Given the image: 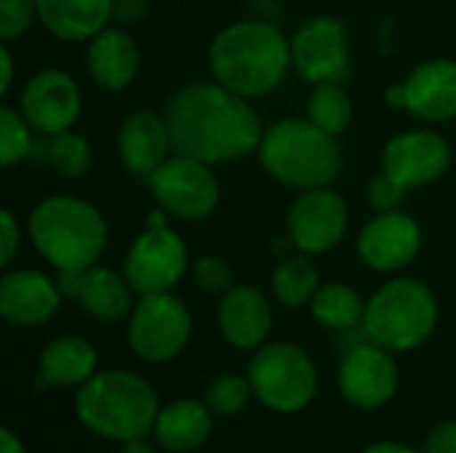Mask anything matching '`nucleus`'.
<instances>
[{"instance_id": "obj_20", "label": "nucleus", "mask_w": 456, "mask_h": 453, "mask_svg": "<svg viewBox=\"0 0 456 453\" xmlns=\"http://www.w3.org/2000/svg\"><path fill=\"white\" fill-rule=\"evenodd\" d=\"M216 323L222 339L235 350H259L267 344L273 331V307L270 299L248 283H235L227 294L219 296Z\"/></svg>"}, {"instance_id": "obj_37", "label": "nucleus", "mask_w": 456, "mask_h": 453, "mask_svg": "<svg viewBox=\"0 0 456 453\" xmlns=\"http://www.w3.org/2000/svg\"><path fill=\"white\" fill-rule=\"evenodd\" d=\"M425 453H456V422H441L430 430Z\"/></svg>"}, {"instance_id": "obj_10", "label": "nucleus", "mask_w": 456, "mask_h": 453, "mask_svg": "<svg viewBox=\"0 0 456 453\" xmlns=\"http://www.w3.org/2000/svg\"><path fill=\"white\" fill-rule=\"evenodd\" d=\"M147 184L155 206L176 222H206L222 198L214 166L176 152L147 179Z\"/></svg>"}, {"instance_id": "obj_38", "label": "nucleus", "mask_w": 456, "mask_h": 453, "mask_svg": "<svg viewBox=\"0 0 456 453\" xmlns=\"http://www.w3.org/2000/svg\"><path fill=\"white\" fill-rule=\"evenodd\" d=\"M13 75H16L13 53H11L8 43H3V45H0V93H8V91H11Z\"/></svg>"}, {"instance_id": "obj_31", "label": "nucleus", "mask_w": 456, "mask_h": 453, "mask_svg": "<svg viewBox=\"0 0 456 453\" xmlns=\"http://www.w3.org/2000/svg\"><path fill=\"white\" fill-rule=\"evenodd\" d=\"M254 398V387L248 382V376L240 374H219L208 382L206 387V406L216 414V417H235L240 414L248 400Z\"/></svg>"}, {"instance_id": "obj_26", "label": "nucleus", "mask_w": 456, "mask_h": 453, "mask_svg": "<svg viewBox=\"0 0 456 453\" xmlns=\"http://www.w3.org/2000/svg\"><path fill=\"white\" fill-rule=\"evenodd\" d=\"M321 286H323L321 270L315 267L313 256L302 254V251L281 259L270 275V291H273L275 302L289 307V310L310 307V302Z\"/></svg>"}, {"instance_id": "obj_24", "label": "nucleus", "mask_w": 456, "mask_h": 453, "mask_svg": "<svg viewBox=\"0 0 456 453\" xmlns=\"http://www.w3.org/2000/svg\"><path fill=\"white\" fill-rule=\"evenodd\" d=\"M214 433V411L206 400L182 398L160 409L152 438L160 449L171 453H190L206 446Z\"/></svg>"}, {"instance_id": "obj_14", "label": "nucleus", "mask_w": 456, "mask_h": 453, "mask_svg": "<svg viewBox=\"0 0 456 453\" xmlns=\"http://www.w3.org/2000/svg\"><path fill=\"white\" fill-rule=\"evenodd\" d=\"M19 109L35 133L53 136L69 131L77 123L83 93L69 72L59 67H43L24 83L19 93Z\"/></svg>"}, {"instance_id": "obj_27", "label": "nucleus", "mask_w": 456, "mask_h": 453, "mask_svg": "<svg viewBox=\"0 0 456 453\" xmlns=\"http://www.w3.org/2000/svg\"><path fill=\"white\" fill-rule=\"evenodd\" d=\"M310 312H313L315 323H321L323 328L353 331V328L363 326L366 302L353 286L334 280V283H323L318 288V294L310 302Z\"/></svg>"}, {"instance_id": "obj_1", "label": "nucleus", "mask_w": 456, "mask_h": 453, "mask_svg": "<svg viewBox=\"0 0 456 453\" xmlns=\"http://www.w3.org/2000/svg\"><path fill=\"white\" fill-rule=\"evenodd\" d=\"M163 117L168 123L174 152L208 166L235 163L254 155L265 133L251 101L214 77L179 85L166 99Z\"/></svg>"}, {"instance_id": "obj_5", "label": "nucleus", "mask_w": 456, "mask_h": 453, "mask_svg": "<svg viewBox=\"0 0 456 453\" xmlns=\"http://www.w3.org/2000/svg\"><path fill=\"white\" fill-rule=\"evenodd\" d=\"M256 155L278 184L297 192L331 187L342 174L339 136L318 128L307 117H283L267 125Z\"/></svg>"}, {"instance_id": "obj_25", "label": "nucleus", "mask_w": 456, "mask_h": 453, "mask_svg": "<svg viewBox=\"0 0 456 453\" xmlns=\"http://www.w3.org/2000/svg\"><path fill=\"white\" fill-rule=\"evenodd\" d=\"M99 366L96 347L75 334L53 336L37 355L43 387H83Z\"/></svg>"}, {"instance_id": "obj_2", "label": "nucleus", "mask_w": 456, "mask_h": 453, "mask_svg": "<svg viewBox=\"0 0 456 453\" xmlns=\"http://www.w3.org/2000/svg\"><path fill=\"white\" fill-rule=\"evenodd\" d=\"M208 69L216 83L254 101L275 93L291 64V40L265 19H240L222 27L208 45Z\"/></svg>"}, {"instance_id": "obj_7", "label": "nucleus", "mask_w": 456, "mask_h": 453, "mask_svg": "<svg viewBox=\"0 0 456 453\" xmlns=\"http://www.w3.org/2000/svg\"><path fill=\"white\" fill-rule=\"evenodd\" d=\"M246 376L254 398L278 414H297L318 395V368L294 342H267L254 350Z\"/></svg>"}, {"instance_id": "obj_15", "label": "nucleus", "mask_w": 456, "mask_h": 453, "mask_svg": "<svg viewBox=\"0 0 456 453\" xmlns=\"http://www.w3.org/2000/svg\"><path fill=\"white\" fill-rule=\"evenodd\" d=\"M422 227L406 211L374 214L355 238L358 259L382 275H395L414 264L422 251Z\"/></svg>"}, {"instance_id": "obj_21", "label": "nucleus", "mask_w": 456, "mask_h": 453, "mask_svg": "<svg viewBox=\"0 0 456 453\" xmlns=\"http://www.w3.org/2000/svg\"><path fill=\"white\" fill-rule=\"evenodd\" d=\"M86 67L91 80L102 91L107 93L126 91L142 69V53L134 35L118 24L104 27L86 45Z\"/></svg>"}, {"instance_id": "obj_41", "label": "nucleus", "mask_w": 456, "mask_h": 453, "mask_svg": "<svg viewBox=\"0 0 456 453\" xmlns=\"http://www.w3.org/2000/svg\"><path fill=\"white\" fill-rule=\"evenodd\" d=\"M385 101H387L390 107H395V109H406V85H403V83L390 85L387 93H385Z\"/></svg>"}, {"instance_id": "obj_36", "label": "nucleus", "mask_w": 456, "mask_h": 453, "mask_svg": "<svg viewBox=\"0 0 456 453\" xmlns=\"http://www.w3.org/2000/svg\"><path fill=\"white\" fill-rule=\"evenodd\" d=\"M152 13V0H115L112 3V21L118 27H139Z\"/></svg>"}, {"instance_id": "obj_30", "label": "nucleus", "mask_w": 456, "mask_h": 453, "mask_svg": "<svg viewBox=\"0 0 456 453\" xmlns=\"http://www.w3.org/2000/svg\"><path fill=\"white\" fill-rule=\"evenodd\" d=\"M35 147V128L27 123L21 109L3 104L0 107V163L5 168L27 160Z\"/></svg>"}, {"instance_id": "obj_11", "label": "nucleus", "mask_w": 456, "mask_h": 453, "mask_svg": "<svg viewBox=\"0 0 456 453\" xmlns=\"http://www.w3.org/2000/svg\"><path fill=\"white\" fill-rule=\"evenodd\" d=\"M350 227L347 200L334 187H315L299 192L286 214L289 243L310 256L329 254L342 243Z\"/></svg>"}, {"instance_id": "obj_17", "label": "nucleus", "mask_w": 456, "mask_h": 453, "mask_svg": "<svg viewBox=\"0 0 456 453\" xmlns=\"http://www.w3.org/2000/svg\"><path fill=\"white\" fill-rule=\"evenodd\" d=\"M59 280L48 278L40 270L19 267L5 270L0 278V315L16 328H37L53 320L61 307Z\"/></svg>"}, {"instance_id": "obj_28", "label": "nucleus", "mask_w": 456, "mask_h": 453, "mask_svg": "<svg viewBox=\"0 0 456 453\" xmlns=\"http://www.w3.org/2000/svg\"><path fill=\"white\" fill-rule=\"evenodd\" d=\"M355 117V104L342 85V80H323L313 83L307 96V120L318 128L342 136Z\"/></svg>"}, {"instance_id": "obj_35", "label": "nucleus", "mask_w": 456, "mask_h": 453, "mask_svg": "<svg viewBox=\"0 0 456 453\" xmlns=\"http://www.w3.org/2000/svg\"><path fill=\"white\" fill-rule=\"evenodd\" d=\"M19 251H21V222L16 219L13 211L5 208L0 214V264L8 267Z\"/></svg>"}, {"instance_id": "obj_34", "label": "nucleus", "mask_w": 456, "mask_h": 453, "mask_svg": "<svg viewBox=\"0 0 456 453\" xmlns=\"http://www.w3.org/2000/svg\"><path fill=\"white\" fill-rule=\"evenodd\" d=\"M406 187H401L395 179H390L385 171H379L371 184H369V203L374 208V214H385V211H398L403 198H406Z\"/></svg>"}, {"instance_id": "obj_42", "label": "nucleus", "mask_w": 456, "mask_h": 453, "mask_svg": "<svg viewBox=\"0 0 456 453\" xmlns=\"http://www.w3.org/2000/svg\"><path fill=\"white\" fill-rule=\"evenodd\" d=\"M120 453H158V451H155V446H152L147 438H139V441L120 443Z\"/></svg>"}, {"instance_id": "obj_29", "label": "nucleus", "mask_w": 456, "mask_h": 453, "mask_svg": "<svg viewBox=\"0 0 456 453\" xmlns=\"http://www.w3.org/2000/svg\"><path fill=\"white\" fill-rule=\"evenodd\" d=\"M45 160L56 171V176L75 182V179H83L91 171V166H94V150H91V144H88V139L83 133H75L69 128V131H61V133L48 136Z\"/></svg>"}, {"instance_id": "obj_32", "label": "nucleus", "mask_w": 456, "mask_h": 453, "mask_svg": "<svg viewBox=\"0 0 456 453\" xmlns=\"http://www.w3.org/2000/svg\"><path fill=\"white\" fill-rule=\"evenodd\" d=\"M190 272H192L195 286L203 294H208V296H222V294H227L235 286V280H232V264L224 256H219V254H203V256H198L192 262Z\"/></svg>"}, {"instance_id": "obj_22", "label": "nucleus", "mask_w": 456, "mask_h": 453, "mask_svg": "<svg viewBox=\"0 0 456 453\" xmlns=\"http://www.w3.org/2000/svg\"><path fill=\"white\" fill-rule=\"evenodd\" d=\"M406 85V112L425 123H449L456 117V61L428 59L417 64Z\"/></svg>"}, {"instance_id": "obj_13", "label": "nucleus", "mask_w": 456, "mask_h": 453, "mask_svg": "<svg viewBox=\"0 0 456 453\" xmlns=\"http://www.w3.org/2000/svg\"><path fill=\"white\" fill-rule=\"evenodd\" d=\"M452 160L454 152L449 139L430 128L395 133L382 150V171L406 190L436 184L449 174Z\"/></svg>"}, {"instance_id": "obj_40", "label": "nucleus", "mask_w": 456, "mask_h": 453, "mask_svg": "<svg viewBox=\"0 0 456 453\" xmlns=\"http://www.w3.org/2000/svg\"><path fill=\"white\" fill-rule=\"evenodd\" d=\"M363 453H425L411 449V446H403V443H393V441H385V443H374L369 446Z\"/></svg>"}, {"instance_id": "obj_16", "label": "nucleus", "mask_w": 456, "mask_h": 453, "mask_svg": "<svg viewBox=\"0 0 456 453\" xmlns=\"http://www.w3.org/2000/svg\"><path fill=\"white\" fill-rule=\"evenodd\" d=\"M393 355L369 339L350 347L337 374L342 398L363 411L387 406L398 392V363Z\"/></svg>"}, {"instance_id": "obj_19", "label": "nucleus", "mask_w": 456, "mask_h": 453, "mask_svg": "<svg viewBox=\"0 0 456 453\" xmlns=\"http://www.w3.org/2000/svg\"><path fill=\"white\" fill-rule=\"evenodd\" d=\"M171 155L174 144L163 112L139 107L123 117L118 128V158L128 174L150 179Z\"/></svg>"}, {"instance_id": "obj_33", "label": "nucleus", "mask_w": 456, "mask_h": 453, "mask_svg": "<svg viewBox=\"0 0 456 453\" xmlns=\"http://www.w3.org/2000/svg\"><path fill=\"white\" fill-rule=\"evenodd\" d=\"M37 19V0H0V40L13 43L24 37Z\"/></svg>"}, {"instance_id": "obj_18", "label": "nucleus", "mask_w": 456, "mask_h": 453, "mask_svg": "<svg viewBox=\"0 0 456 453\" xmlns=\"http://www.w3.org/2000/svg\"><path fill=\"white\" fill-rule=\"evenodd\" d=\"M64 299H75L83 312H88L99 323H118L134 310V288L128 278L110 267L94 264L83 272H61L56 275Z\"/></svg>"}, {"instance_id": "obj_8", "label": "nucleus", "mask_w": 456, "mask_h": 453, "mask_svg": "<svg viewBox=\"0 0 456 453\" xmlns=\"http://www.w3.org/2000/svg\"><path fill=\"white\" fill-rule=\"evenodd\" d=\"M168 214L155 208L147 216L144 230L134 238L123 259V275L128 278L136 296L168 294L190 272L192 259L184 238L171 230Z\"/></svg>"}, {"instance_id": "obj_39", "label": "nucleus", "mask_w": 456, "mask_h": 453, "mask_svg": "<svg viewBox=\"0 0 456 453\" xmlns=\"http://www.w3.org/2000/svg\"><path fill=\"white\" fill-rule=\"evenodd\" d=\"M0 453H27V449L13 430H3L0 433Z\"/></svg>"}, {"instance_id": "obj_12", "label": "nucleus", "mask_w": 456, "mask_h": 453, "mask_svg": "<svg viewBox=\"0 0 456 453\" xmlns=\"http://www.w3.org/2000/svg\"><path fill=\"white\" fill-rule=\"evenodd\" d=\"M291 64L310 85L345 80L350 72V37L342 19L329 13L307 19L291 37Z\"/></svg>"}, {"instance_id": "obj_4", "label": "nucleus", "mask_w": 456, "mask_h": 453, "mask_svg": "<svg viewBox=\"0 0 456 453\" xmlns=\"http://www.w3.org/2000/svg\"><path fill=\"white\" fill-rule=\"evenodd\" d=\"M80 425L107 441L128 443L150 438L160 414L155 387L126 368L96 371L75 395Z\"/></svg>"}, {"instance_id": "obj_23", "label": "nucleus", "mask_w": 456, "mask_h": 453, "mask_svg": "<svg viewBox=\"0 0 456 453\" xmlns=\"http://www.w3.org/2000/svg\"><path fill=\"white\" fill-rule=\"evenodd\" d=\"M115 0H37L40 24L64 43H88L112 24Z\"/></svg>"}, {"instance_id": "obj_3", "label": "nucleus", "mask_w": 456, "mask_h": 453, "mask_svg": "<svg viewBox=\"0 0 456 453\" xmlns=\"http://www.w3.org/2000/svg\"><path fill=\"white\" fill-rule=\"evenodd\" d=\"M27 238L35 251L61 272H83L99 264L110 224L104 214L75 195H48L27 216Z\"/></svg>"}, {"instance_id": "obj_6", "label": "nucleus", "mask_w": 456, "mask_h": 453, "mask_svg": "<svg viewBox=\"0 0 456 453\" xmlns=\"http://www.w3.org/2000/svg\"><path fill=\"white\" fill-rule=\"evenodd\" d=\"M438 326V299L428 283L395 275L366 299L363 334L390 352H411Z\"/></svg>"}, {"instance_id": "obj_9", "label": "nucleus", "mask_w": 456, "mask_h": 453, "mask_svg": "<svg viewBox=\"0 0 456 453\" xmlns=\"http://www.w3.org/2000/svg\"><path fill=\"white\" fill-rule=\"evenodd\" d=\"M190 307L174 291L139 296L128 315V347L144 363L160 366L174 360L190 344Z\"/></svg>"}]
</instances>
